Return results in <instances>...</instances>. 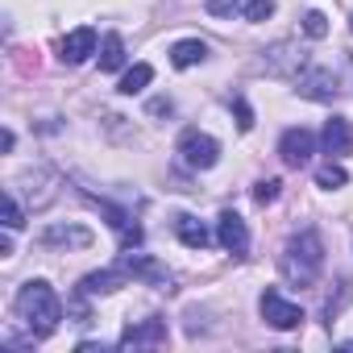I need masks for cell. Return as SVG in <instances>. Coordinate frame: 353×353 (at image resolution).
<instances>
[{"instance_id":"cell-1","label":"cell","mask_w":353,"mask_h":353,"mask_svg":"<svg viewBox=\"0 0 353 353\" xmlns=\"http://www.w3.org/2000/svg\"><path fill=\"white\" fill-rule=\"evenodd\" d=\"M17 316L26 320V328H30V336H50L54 328H59V320H63V299L54 295V287L46 283V279H30L21 291H17Z\"/></svg>"},{"instance_id":"cell-2","label":"cell","mask_w":353,"mask_h":353,"mask_svg":"<svg viewBox=\"0 0 353 353\" xmlns=\"http://www.w3.org/2000/svg\"><path fill=\"white\" fill-rule=\"evenodd\" d=\"M279 270H283V279L295 283V287H316V279H320V270H324V241H320V233H316V229L295 233V237L283 245V254H279Z\"/></svg>"},{"instance_id":"cell-3","label":"cell","mask_w":353,"mask_h":353,"mask_svg":"<svg viewBox=\"0 0 353 353\" xmlns=\"http://www.w3.org/2000/svg\"><path fill=\"white\" fill-rule=\"evenodd\" d=\"M174 154H179V162H183L188 170H212V166L221 162V141L208 137V133H200V129H183Z\"/></svg>"},{"instance_id":"cell-4","label":"cell","mask_w":353,"mask_h":353,"mask_svg":"<svg viewBox=\"0 0 353 353\" xmlns=\"http://www.w3.org/2000/svg\"><path fill=\"white\" fill-rule=\"evenodd\" d=\"M59 183H63V179H59V170H50V166H34V170L21 174V179H17L9 192H17L30 208H46V204L59 196Z\"/></svg>"},{"instance_id":"cell-5","label":"cell","mask_w":353,"mask_h":353,"mask_svg":"<svg viewBox=\"0 0 353 353\" xmlns=\"http://www.w3.org/2000/svg\"><path fill=\"white\" fill-rule=\"evenodd\" d=\"M295 92H299L303 100L332 104V100L341 96V79H336V71H328V67H303V71L295 75Z\"/></svg>"},{"instance_id":"cell-6","label":"cell","mask_w":353,"mask_h":353,"mask_svg":"<svg viewBox=\"0 0 353 353\" xmlns=\"http://www.w3.org/2000/svg\"><path fill=\"white\" fill-rule=\"evenodd\" d=\"M258 312H262V320L270 324V328H279V332H287V328H299L303 324V307L299 303H291L283 291H262V299H258Z\"/></svg>"},{"instance_id":"cell-7","label":"cell","mask_w":353,"mask_h":353,"mask_svg":"<svg viewBox=\"0 0 353 353\" xmlns=\"http://www.w3.org/2000/svg\"><path fill=\"white\" fill-rule=\"evenodd\" d=\"M262 67H266L270 75H287V79H295V75L307 67V50H303L299 42H274V46L266 50Z\"/></svg>"},{"instance_id":"cell-8","label":"cell","mask_w":353,"mask_h":353,"mask_svg":"<svg viewBox=\"0 0 353 353\" xmlns=\"http://www.w3.org/2000/svg\"><path fill=\"white\" fill-rule=\"evenodd\" d=\"M312 154H316V137H312V129H287L283 137H279V158L291 166V170H299V166H307L312 162Z\"/></svg>"},{"instance_id":"cell-9","label":"cell","mask_w":353,"mask_h":353,"mask_svg":"<svg viewBox=\"0 0 353 353\" xmlns=\"http://www.w3.org/2000/svg\"><path fill=\"white\" fill-rule=\"evenodd\" d=\"M121 266L129 270V279H141V283H150V287H162V291H170V270H166L158 258L125 250V254H121Z\"/></svg>"},{"instance_id":"cell-10","label":"cell","mask_w":353,"mask_h":353,"mask_svg":"<svg viewBox=\"0 0 353 353\" xmlns=\"http://www.w3.org/2000/svg\"><path fill=\"white\" fill-rule=\"evenodd\" d=\"M117 345H121V349H158V345H166V320L145 316V320L129 324Z\"/></svg>"},{"instance_id":"cell-11","label":"cell","mask_w":353,"mask_h":353,"mask_svg":"<svg viewBox=\"0 0 353 353\" xmlns=\"http://www.w3.org/2000/svg\"><path fill=\"white\" fill-rule=\"evenodd\" d=\"M216 241H221L233 258H245V250H250V229H245V221H241L237 212H221V216H216Z\"/></svg>"},{"instance_id":"cell-12","label":"cell","mask_w":353,"mask_h":353,"mask_svg":"<svg viewBox=\"0 0 353 353\" xmlns=\"http://www.w3.org/2000/svg\"><path fill=\"white\" fill-rule=\"evenodd\" d=\"M38 241H42L46 250H88L96 237H92V229H83V225H50Z\"/></svg>"},{"instance_id":"cell-13","label":"cell","mask_w":353,"mask_h":353,"mask_svg":"<svg viewBox=\"0 0 353 353\" xmlns=\"http://www.w3.org/2000/svg\"><path fill=\"white\" fill-rule=\"evenodd\" d=\"M96 50H100V38H96L92 26H79V30H71V34L63 38V63H71V67L88 63Z\"/></svg>"},{"instance_id":"cell-14","label":"cell","mask_w":353,"mask_h":353,"mask_svg":"<svg viewBox=\"0 0 353 353\" xmlns=\"http://www.w3.org/2000/svg\"><path fill=\"white\" fill-rule=\"evenodd\" d=\"M121 287H129V270H125L121 262L108 266V270H92V274L79 279V291H83V295H112V291H121Z\"/></svg>"},{"instance_id":"cell-15","label":"cell","mask_w":353,"mask_h":353,"mask_svg":"<svg viewBox=\"0 0 353 353\" xmlns=\"http://www.w3.org/2000/svg\"><path fill=\"white\" fill-rule=\"evenodd\" d=\"M320 145H324L328 158L349 154V150H353V125H349L345 117H332V121L324 125V133H320Z\"/></svg>"},{"instance_id":"cell-16","label":"cell","mask_w":353,"mask_h":353,"mask_svg":"<svg viewBox=\"0 0 353 353\" xmlns=\"http://www.w3.org/2000/svg\"><path fill=\"white\" fill-rule=\"evenodd\" d=\"M174 237H179L188 250H204V245H212V233H208V225L200 221V216H174Z\"/></svg>"},{"instance_id":"cell-17","label":"cell","mask_w":353,"mask_h":353,"mask_svg":"<svg viewBox=\"0 0 353 353\" xmlns=\"http://www.w3.org/2000/svg\"><path fill=\"white\" fill-rule=\"evenodd\" d=\"M204 59H208V42H200V38H183V42L170 46V67H179V71L200 67Z\"/></svg>"},{"instance_id":"cell-18","label":"cell","mask_w":353,"mask_h":353,"mask_svg":"<svg viewBox=\"0 0 353 353\" xmlns=\"http://www.w3.org/2000/svg\"><path fill=\"white\" fill-rule=\"evenodd\" d=\"M150 79H154V67H150V63H133V67L121 75L117 92H121V96H137V92H145V88H150Z\"/></svg>"},{"instance_id":"cell-19","label":"cell","mask_w":353,"mask_h":353,"mask_svg":"<svg viewBox=\"0 0 353 353\" xmlns=\"http://www.w3.org/2000/svg\"><path fill=\"white\" fill-rule=\"evenodd\" d=\"M121 67H125V42L121 34H108L100 42V71H121Z\"/></svg>"},{"instance_id":"cell-20","label":"cell","mask_w":353,"mask_h":353,"mask_svg":"<svg viewBox=\"0 0 353 353\" xmlns=\"http://www.w3.org/2000/svg\"><path fill=\"white\" fill-rule=\"evenodd\" d=\"M345 183H349V174H345L341 162H324V166L316 170V188H324V192H336V188H345Z\"/></svg>"},{"instance_id":"cell-21","label":"cell","mask_w":353,"mask_h":353,"mask_svg":"<svg viewBox=\"0 0 353 353\" xmlns=\"http://www.w3.org/2000/svg\"><path fill=\"white\" fill-rule=\"evenodd\" d=\"M26 225V208H21V200H17V192H5V229H21Z\"/></svg>"},{"instance_id":"cell-22","label":"cell","mask_w":353,"mask_h":353,"mask_svg":"<svg viewBox=\"0 0 353 353\" xmlns=\"http://www.w3.org/2000/svg\"><path fill=\"white\" fill-rule=\"evenodd\" d=\"M241 13H245V21H266V17H274V0H245L241 5Z\"/></svg>"},{"instance_id":"cell-23","label":"cell","mask_w":353,"mask_h":353,"mask_svg":"<svg viewBox=\"0 0 353 353\" xmlns=\"http://www.w3.org/2000/svg\"><path fill=\"white\" fill-rule=\"evenodd\" d=\"M279 192H283V183H279V179H258V183H254V204H262V208H266V204H274V200H279Z\"/></svg>"},{"instance_id":"cell-24","label":"cell","mask_w":353,"mask_h":353,"mask_svg":"<svg viewBox=\"0 0 353 353\" xmlns=\"http://www.w3.org/2000/svg\"><path fill=\"white\" fill-rule=\"evenodd\" d=\"M303 34H307V38H324V34H328V17H324L320 9L303 13Z\"/></svg>"},{"instance_id":"cell-25","label":"cell","mask_w":353,"mask_h":353,"mask_svg":"<svg viewBox=\"0 0 353 353\" xmlns=\"http://www.w3.org/2000/svg\"><path fill=\"white\" fill-rule=\"evenodd\" d=\"M241 9V0H208V13L212 17H229V13H237Z\"/></svg>"},{"instance_id":"cell-26","label":"cell","mask_w":353,"mask_h":353,"mask_svg":"<svg viewBox=\"0 0 353 353\" xmlns=\"http://www.w3.org/2000/svg\"><path fill=\"white\" fill-rule=\"evenodd\" d=\"M237 104V125H241V133H250L254 129V112H250V104L245 100H233Z\"/></svg>"},{"instance_id":"cell-27","label":"cell","mask_w":353,"mask_h":353,"mask_svg":"<svg viewBox=\"0 0 353 353\" xmlns=\"http://www.w3.org/2000/svg\"><path fill=\"white\" fill-rule=\"evenodd\" d=\"M13 229H5V237H0V258H13V237H9Z\"/></svg>"},{"instance_id":"cell-28","label":"cell","mask_w":353,"mask_h":353,"mask_svg":"<svg viewBox=\"0 0 353 353\" xmlns=\"http://www.w3.org/2000/svg\"><path fill=\"white\" fill-rule=\"evenodd\" d=\"M150 112H154V117H162V112H170V100H154V104H150Z\"/></svg>"},{"instance_id":"cell-29","label":"cell","mask_w":353,"mask_h":353,"mask_svg":"<svg viewBox=\"0 0 353 353\" xmlns=\"http://www.w3.org/2000/svg\"><path fill=\"white\" fill-rule=\"evenodd\" d=\"M341 349H349V353H353V341H341Z\"/></svg>"},{"instance_id":"cell-30","label":"cell","mask_w":353,"mask_h":353,"mask_svg":"<svg viewBox=\"0 0 353 353\" xmlns=\"http://www.w3.org/2000/svg\"><path fill=\"white\" fill-rule=\"evenodd\" d=\"M349 30H353V21H349Z\"/></svg>"}]
</instances>
